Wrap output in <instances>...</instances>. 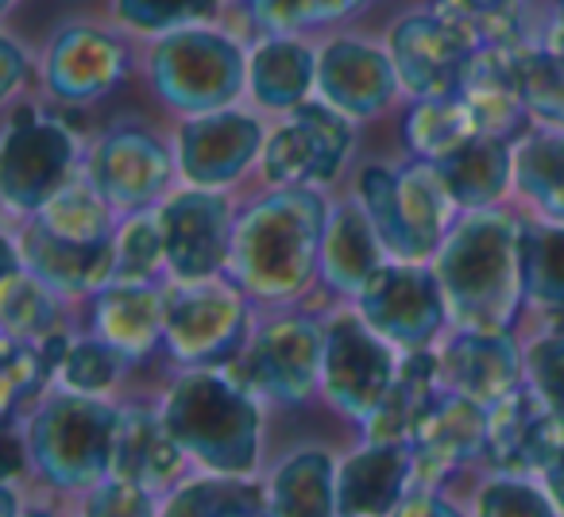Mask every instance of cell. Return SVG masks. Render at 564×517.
<instances>
[{"label":"cell","mask_w":564,"mask_h":517,"mask_svg":"<svg viewBox=\"0 0 564 517\" xmlns=\"http://www.w3.org/2000/svg\"><path fill=\"white\" fill-rule=\"evenodd\" d=\"M263 506V491L243 479H202L174 494L159 517H228L232 509Z\"/></svg>","instance_id":"38"},{"label":"cell","mask_w":564,"mask_h":517,"mask_svg":"<svg viewBox=\"0 0 564 517\" xmlns=\"http://www.w3.org/2000/svg\"><path fill=\"white\" fill-rule=\"evenodd\" d=\"M248 329V301L228 283H182L166 294V348L182 363H220Z\"/></svg>","instance_id":"10"},{"label":"cell","mask_w":564,"mask_h":517,"mask_svg":"<svg viewBox=\"0 0 564 517\" xmlns=\"http://www.w3.org/2000/svg\"><path fill=\"white\" fill-rule=\"evenodd\" d=\"M228 517H274V514H267L263 506H248V509H232Z\"/></svg>","instance_id":"52"},{"label":"cell","mask_w":564,"mask_h":517,"mask_svg":"<svg viewBox=\"0 0 564 517\" xmlns=\"http://www.w3.org/2000/svg\"><path fill=\"white\" fill-rule=\"evenodd\" d=\"M0 321H4V337L12 340H43L55 332L58 321L51 286H43L24 267L17 243H9V267H4V286H0Z\"/></svg>","instance_id":"32"},{"label":"cell","mask_w":564,"mask_h":517,"mask_svg":"<svg viewBox=\"0 0 564 517\" xmlns=\"http://www.w3.org/2000/svg\"><path fill=\"white\" fill-rule=\"evenodd\" d=\"M94 324L124 360H143L166 340V294L151 283H109L97 290Z\"/></svg>","instance_id":"24"},{"label":"cell","mask_w":564,"mask_h":517,"mask_svg":"<svg viewBox=\"0 0 564 517\" xmlns=\"http://www.w3.org/2000/svg\"><path fill=\"white\" fill-rule=\"evenodd\" d=\"M171 155L143 128H117L94 147L86 166V182L112 209H143L166 189Z\"/></svg>","instance_id":"17"},{"label":"cell","mask_w":564,"mask_h":517,"mask_svg":"<svg viewBox=\"0 0 564 517\" xmlns=\"http://www.w3.org/2000/svg\"><path fill=\"white\" fill-rule=\"evenodd\" d=\"M394 375H399V363H394L391 344L364 317H337L325 329L322 383L340 414L368 421L387 398Z\"/></svg>","instance_id":"9"},{"label":"cell","mask_w":564,"mask_h":517,"mask_svg":"<svg viewBox=\"0 0 564 517\" xmlns=\"http://www.w3.org/2000/svg\"><path fill=\"white\" fill-rule=\"evenodd\" d=\"M329 209L310 186H279L232 228L228 267L256 298H294L322 263Z\"/></svg>","instance_id":"2"},{"label":"cell","mask_w":564,"mask_h":517,"mask_svg":"<svg viewBox=\"0 0 564 517\" xmlns=\"http://www.w3.org/2000/svg\"><path fill=\"white\" fill-rule=\"evenodd\" d=\"M414 475V452L406 444H379L371 440L348 455L337 471V514L340 517H391L406 498Z\"/></svg>","instance_id":"22"},{"label":"cell","mask_w":564,"mask_h":517,"mask_svg":"<svg viewBox=\"0 0 564 517\" xmlns=\"http://www.w3.org/2000/svg\"><path fill=\"white\" fill-rule=\"evenodd\" d=\"M117 409L94 394H58L32 421L35 468L58 486H94L112 468Z\"/></svg>","instance_id":"7"},{"label":"cell","mask_w":564,"mask_h":517,"mask_svg":"<svg viewBox=\"0 0 564 517\" xmlns=\"http://www.w3.org/2000/svg\"><path fill=\"white\" fill-rule=\"evenodd\" d=\"M120 363H124V355H120L109 340L89 337V340H78V344L70 348V355H66V363H63V378H66L70 391L101 394L117 383Z\"/></svg>","instance_id":"41"},{"label":"cell","mask_w":564,"mask_h":517,"mask_svg":"<svg viewBox=\"0 0 564 517\" xmlns=\"http://www.w3.org/2000/svg\"><path fill=\"white\" fill-rule=\"evenodd\" d=\"M525 298L545 309H564V228L522 224Z\"/></svg>","instance_id":"36"},{"label":"cell","mask_w":564,"mask_h":517,"mask_svg":"<svg viewBox=\"0 0 564 517\" xmlns=\"http://www.w3.org/2000/svg\"><path fill=\"white\" fill-rule=\"evenodd\" d=\"M112 205L97 194L89 182H70L66 189H58L40 212H32L47 232L63 235L70 243H109L112 240Z\"/></svg>","instance_id":"35"},{"label":"cell","mask_w":564,"mask_h":517,"mask_svg":"<svg viewBox=\"0 0 564 517\" xmlns=\"http://www.w3.org/2000/svg\"><path fill=\"white\" fill-rule=\"evenodd\" d=\"M525 371H530L533 391L564 414V337H549L533 344Z\"/></svg>","instance_id":"44"},{"label":"cell","mask_w":564,"mask_h":517,"mask_svg":"<svg viewBox=\"0 0 564 517\" xmlns=\"http://www.w3.org/2000/svg\"><path fill=\"white\" fill-rule=\"evenodd\" d=\"M433 166H437L441 182H445L456 209H487V205H495L507 194L510 178H514L510 143L495 140V135H479V140L448 151V155L437 158Z\"/></svg>","instance_id":"28"},{"label":"cell","mask_w":564,"mask_h":517,"mask_svg":"<svg viewBox=\"0 0 564 517\" xmlns=\"http://www.w3.org/2000/svg\"><path fill=\"white\" fill-rule=\"evenodd\" d=\"M220 0H112V16L140 35H171L213 20Z\"/></svg>","instance_id":"37"},{"label":"cell","mask_w":564,"mask_h":517,"mask_svg":"<svg viewBox=\"0 0 564 517\" xmlns=\"http://www.w3.org/2000/svg\"><path fill=\"white\" fill-rule=\"evenodd\" d=\"M17 251L24 258V267L58 294H94L112 283V240L94 243V248L89 243H70L63 235L47 232L32 217L24 232H20Z\"/></svg>","instance_id":"23"},{"label":"cell","mask_w":564,"mask_h":517,"mask_svg":"<svg viewBox=\"0 0 564 517\" xmlns=\"http://www.w3.org/2000/svg\"><path fill=\"white\" fill-rule=\"evenodd\" d=\"M437 363L448 391L464 394L487 409L510 398L518 391V378H522L518 348L507 332H460L456 340H448Z\"/></svg>","instance_id":"21"},{"label":"cell","mask_w":564,"mask_h":517,"mask_svg":"<svg viewBox=\"0 0 564 517\" xmlns=\"http://www.w3.org/2000/svg\"><path fill=\"white\" fill-rule=\"evenodd\" d=\"M514 182L538 209L564 220V132L525 135L514 151Z\"/></svg>","instance_id":"34"},{"label":"cell","mask_w":564,"mask_h":517,"mask_svg":"<svg viewBox=\"0 0 564 517\" xmlns=\"http://www.w3.org/2000/svg\"><path fill=\"white\" fill-rule=\"evenodd\" d=\"M86 517H151V491L112 475L109 483H97L94 498L86 502Z\"/></svg>","instance_id":"43"},{"label":"cell","mask_w":564,"mask_h":517,"mask_svg":"<svg viewBox=\"0 0 564 517\" xmlns=\"http://www.w3.org/2000/svg\"><path fill=\"white\" fill-rule=\"evenodd\" d=\"M491 437V409L464 394H448L430 406V414L417 421L410 437L417 483H437L448 471L464 468L487 448Z\"/></svg>","instance_id":"20"},{"label":"cell","mask_w":564,"mask_h":517,"mask_svg":"<svg viewBox=\"0 0 564 517\" xmlns=\"http://www.w3.org/2000/svg\"><path fill=\"white\" fill-rule=\"evenodd\" d=\"M274 517H340L337 514V463L322 448L291 455L271 479Z\"/></svg>","instance_id":"30"},{"label":"cell","mask_w":564,"mask_h":517,"mask_svg":"<svg viewBox=\"0 0 564 517\" xmlns=\"http://www.w3.org/2000/svg\"><path fill=\"white\" fill-rule=\"evenodd\" d=\"M243 4L267 35H294L302 28H314L306 0H243Z\"/></svg>","instance_id":"45"},{"label":"cell","mask_w":564,"mask_h":517,"mask_svg":"<svg viewBox=\"0 0 564 517\" xmlns=\"http://www.w3.org/2000/svg\"><path fill=\"white\" fill-rule=\"evenodd\" d=\"M368 0H306L310 24H333V20L352 16L356 9H364Z\"/></svg>","instance_id":"49"},{"label":"cell","mask_w":564,"mask_h":517,"mask_svg":"<svg viewBox=\"0 0 564 517\" xmlns=\"http://www.w3.org/2000/svg\"><path fill=\"white\" fill-rule=\"evenodd\" d=\"M399 89L391 55L364 40H333L317 55V94L348 120L383 112Z\"/></svg>","instance_id":"18"},{"label":"cell","mask_w":564,"mask_h":517,"mask_svg":"<svg viewBox=\"0 0 564 517\" xmlns=\"http://www.w3.org/2000/svg\"><path fill=\"white\" fill-rule=\"evenodd\" d=\"M78 140L55 117L20 109L4 124L0 143V197L12 212H40L58 189L70 186Z\"/></svg>","instance_id":"8"},{"label":"cell","mask_w":564,"mask_h":517,"mask_svg":"<svg viewBox=\"0 0 564 517\" xmlns=\"http://www.w3.org/2000/svg\"><path fill=\"white\" fill-rule=\"evenodd\" d=\"M163 228V263L178 283H205L228 263L232 217L217 189H186L159 209Z\"/></svg>","instance_id":"15"},{"label":"cell","mask_w":564,"mask_h":517,"mask_svg":"<svg viewBox=\"0 0 564 517\" xmlns=\"http://www.w3.org/2000/svg\"><path fill=\"white\" fill-rule=\"evenodd\" d=\"M437 375H441L437 355H430V352L410 355V360L399 367V375H394L387 398L379 402L376 414L364 421L368 437L379 440V444H410L417 421H422V417L430 414L433 402H437L433 398Z\"/></svg>","instance_id":"29"},{"label":"cell","mask_w":564,"mask_h":517,"mask_svg":"<svg viewBox=\"0 0 564 517\" xmlns=\"http://www.w3.org/2000/svg\"><path fill=\"white\" fill-rule=\"evenodd\" d=\"M448 317L464 332H510L525 298L522 224L507 212H476L437 251Z\"/></svg>","instance_id":"1"},{"label":"cell","mask_w":564,"mask_h":517,"mask_svg":"<svg viewBox=\"0 0 564 517\" xmlns=\"http://www.w3.org/2000/svg\"><path fill=\"white\" fill-rule=\"evenodd\" d=\"M148 78L174 112L202 117L228 109L240 97L248 86V55L220 28H182L159 35L148 58Z\"/></svg>","instance_id":"4"},{"label":"cell","mask_w":564,"mask_h":517,"mask_svg":"<svg viewBox=\"0 0 564 517\" xmlns=\"http://www.w3.org/2000/svg\"><path fill=\"white\" fill-rule=\"evenodd\" d=\"M518 4H522V0H437V9L456 12V16H464L471 28H484V24H495V20L514 16Z\"/></svg>","instance_id":"46"},{"label":"cell","mask_w":564,"mask_h":517,"mask_svg":"<svg viewBox=\"0 0 564 517\" xmlns=\"http://www.w3.org/2000/svg\"><path fill=\"white\" fill-rule=\"evenodd\" d=\"M479 517H556L553 502L522 479H495L479 494Z\"/></svg>","instance_id":"42"},{"label":"cell","mask_w":564,"mask_h":517,"mask_svg":"<svg viewBox=\"0 0 564 517\" xmlns=\"http://www.w3.org/2000/svg\"><path fill=\"white\" fill-rule=\"evenodd\" d=\"M248 89L263 109L294 112L317 89V51L294 35H267L248 55Z\"/></svg>","instance_id":"26"},{"label":"cell","mask_w":564,"mask_h":517,"mask_svg":"<svg viewBox=\"0 0 564 517\" xmlns=\"http://www.w3.org/2000/svg\"><path fill=\"white\" fill-rule=\"evenodd\" d=\"M24 517H55V514H47V509H28Z\"/></svg>","instance_id":"53"},{"label":"cell","mask_w":564,"mask_h":517,"mask_svg":"<svg viewBox=\"0 0 564 517\" xmlns=\"http://www.w3.org/2000/svg\"><path fill=\"white\" fill-rule=\"evenodd\" d=\"M182 444L171 437L163 414L148 409H124L117 417V437H112V468L109 475L140 483L148 491L166 486L182 468Z\"/></svg>","instance_id":"27"},{"label":"cell","mask_w":564,"mask_h":517,"mask_svg":"<svg viewBox=\"0 0 564 517\" xmlns=\"http://www.w3.org/2000/svg\"><path fill=\"white\" fill-rule=\"evenodd\" d=\"M479 135H484V124H479V112L468 94L414 101L406 117V143L425 163H437L448 151L479 140Z\"/></svg>","instance_id":"31"},{"label":"cell","mask_w":564,"mask_h":517,"mask_svg":"<svg viewBox=\"0 0 564 517\" xmlns=\"http://www.w3.org/2000/svg\"><path fill=\"white\" fill-rule=\"evenodd\" d=\"M163 258L159 212H140L112 235V283H148Z\"/></svg>","instance_id":"39"},{"label":"cell","mask_w":564,"mask_h":517,"mask_svg":"<svg viewBox=\"0 0 564 517\" xmlns=\"http://www.w3.org/2000/svg\"><path fill=\"white\" fill-rule=\"evenodd\" d=\"M325 363V329L306 317H286V321L267 324L256 332L243 355L240 378L251 394L279 402V406H299L314 394Z\"/></svg>","instance_id":"12"},{"label":"cell","mask_w":564,"mask_h":517,"mask_svg":"<svg viewBox=\"0 0 564 517\" xmlns=\"http://www.w3.org/2000/svg\"><path fill=\"white\" fill-rule=\"evenodd\" d=\"M51 363L35 340L4 337V417L17 414L24 402H32L43 391L51 375Z\"/></svg>","instance_id":"40"},{"label":"cell","mask_w":564,"mask_h":517,"mask_svg":"<svg viewBox=\"0 0 564 517\" xmlns=\"http://www.w3.org/2000/svg\"><path fill=\"white\" fill-rule=\"evenodd\" d=\"M360 201L383 248L394 258H406V263H417V258L441 251L448 212L456 209L433 163H414L402 166V170L364 166Z\"/></svg>","instance_id":"5"},{"label":"cell","mask_w":564,"mask_h":517,"mask_svg":"<svg viewBox=\"0 0 564 517\" xmlns=\"http://www.w3.org/2000/svg\"><path fill=\"white\" fill-rule=\"evenodd\" d=\"M510 70L525 112L564 132V55L549 43H510Z\"/></svg>","instance_id":"33"},{"label":"cell","mask_w":564,"mask_h":517,"mask_svg":"<svg viewBox=\"0 0 564 517\" xmlns=\"http://www.w3.org/2000/svg\"><path fill=\"white\" fill-rule=\"evenodd\" d=\"M352 151V124L325 101H306L263 143V174L274 186H314L337 178Z\"/></svg>","instance_id":"11"},{"label":"cell","mask_w":564,"mask_h":517,"mask_svg":"<svg viewBox=\"0 0 564 517\" xmlns=\"http://www.w3.org/2000/svg\"><path fill=\"white\" fill-rule=\"evenodd\" d=\"M541 475H545L549 498H553V502H556V509H561V514H564V452L556 455V460L549 463V468L541 471Z\"/></svg>","instance_id":"50"},{"label":"cell","mask_w":564,"mask_h":517,"mask_svg":"<svg viewBox=\"0 0 564 517\" xmlns=\"http://www.w3.org/2000/svg\"><path fill=\"white\" fill-rule=\"evenodd\" d=\"M541 43H549L556 55H564V0H556L553 16H549V24H545V40Z\"/></svg>","instance_id":"51"},{"label":"cell","mask_w":564,"mask_h":517,"mask_svg":"<svg viewBox=\"0 0 564 517\" xmlns=\"http://www.w3.org/2000/svg\"><path fill=\"white\" fill-rule=\"evenodd\" d=\"M487 452L510 475L545 471L564 452V414L538 391H514L491 409Z\"/></svg>","instance_id":"19"},{"label":"cell","mask_w":564,"mask_h":517,"mask_svg":"<svg viewBox=\"0 0 564 517\" xmlns=\"http://www.w3.org/2000/svg\"><path fill=\"white\" fill-rule=\"evenodd\" d=\"M24 74H28V55L17 40H4L0 43V94L12 97L20 86H24Z\"/></svg>","instance_id":"47"},{"label":"cell","mask_w":564,"mask_h":517,"mask_svg":"<svg viewBox=\"0 0 564 517\" xmlns=\"http://www.w3.org/2000/svg\"><path fill=\"white\" fill-rule=\"evenodd\" d=\"M163 421L182 452L220 475H248L259 452V409L251 391L220 371L178 378L163 402Z\"/></svg>","instance_id":"3"},{"label":"cell","mask_w":564,"mask_h":517,"mask_svg":"<svg viewBox=\"0 0 564 517\" xmlns=\"http://www.w3.org/2000/svg\"><path fill=\"white\" fill-rule=\"evenodd\" d=\"M383 240H379L376 224H371L364 201H348L329 212V228H325L322 243V275L333 290L356 294L360 298L368 283L387 267L383 263Z\"/></svg>","instance_id":"25"},{"label":"cell","mask_w":564,"mask_h":517,"mask_svg":"<svg viewBox=\"0 0 564 517\" xmlns=\"http://www.w3.org/2000/svg\"><path fill=\"white\" fill-rule=\"evenodd\" d=\"M360 317L387 344L410 348V352L425 348L448 317L437 271H425L406 258L387 263L360 294Z\"/></svg>","instance_id":"13"},{"label":"cell","mask_w":564,"mask_h":517,"mask_svg":"<svg viewBox=\"0 0 564 517\" xmlns=\"http://www.w3.org/2000/svg\"><path fill=\"white\" fill-rule=\"evenodd\" d=\"M479 47L484 40L476 28L445 9L399 16L387 35V55L399 74V86L414 101L464 94Z\"/></svg>","instance_id":"6"},{"label":"cell","mask_w":564,"mask_h":517,"mask_svg":"<svg viewBox=\"0 0 564 517\" xmlns=\"http://www.w3.org/2000/svg\"><path fill=\"white\" fill-rule=\"evenodd\" d=\"M132 74V55L97 24H66L43 51V81L63 105H94Z\"/></svg>","instance_id":"14"},{"label":"cell","mask_w":564,"mask_h":517,"mask_svg":"<svg viewBox=\"0 0 564 517\" xmlns=\"http://www.w3.org/2000/svg\"><path fill=\"white\" fill-rule=\"evenodd\" d=\"M391 517H460V509H453L445 498L430 491H417V494H406V498L394 506Z\"/></svg>","instance_id":"48"},{"label":"cell","mask_w":564,"mask_h":517,"mask_svg":"<svg viewBox=\"0 0 564 517\" xmlns=\"http://www.w3.org/2000/svg\"><path fill=\"white\" fill-rule=\"evenodd\" d=\"M263 128L240 109H217L189 117L178 128V170L189 186L220 189L236 182L263 155Z\"/></svg>","instance_id":"16"}]
</instances>
